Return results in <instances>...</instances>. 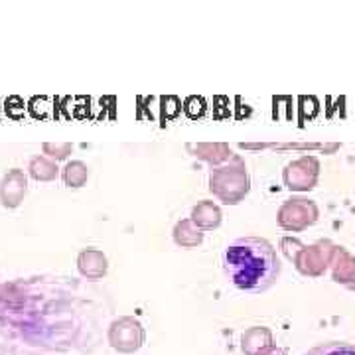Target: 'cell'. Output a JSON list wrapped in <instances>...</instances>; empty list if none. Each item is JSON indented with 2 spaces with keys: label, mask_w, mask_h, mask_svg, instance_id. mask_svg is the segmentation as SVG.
Here are the masks:
<instances>
[{
  "label": "cell",
  "mask_w": 355,
  "mask_h": 355,
  "mask_svg": "<svg viewBox=\"0 0 355 355\" xmlns=\"http://www.w3.org/2000/svg\"><path fill=\"white\" fill-rule=\"evenodd\" d=\"M42 150H44L46 158H50L53 162H60L73 153V146L69 142H44Z\"/></svg>",
  "instance_id": "16"
},
{
  "label": "cell",
  "mask_w": 355,
  "mask_h": 355,
  "mask_svg": "<svg viewBox=\"0 0 355 355\" xmlns=\"http://www.w3.org/2000/svg\"><path fill=\"white\" fill-rule=\"evenodd\" d=\"M146 340L144 328L132 316H123L114 320L109 328V343L119 354H135Z\"/></svg>",
  "instance_id": "3"
},
{
  "label": "cell",
  "mask_w": 355,
  "mask_h": 355,
  "mask_svg": "<svg viewBox=\"0 0 355 355\" xmlns=\"http://www.w3.org/2000/svg\"><path fill=\"white\" fill-rule=\"evenodd\" d=\"M28 174H30V178L38 180V182H53L55 178L60 176V168H58V162L46 158L44 154H38V156H34L30 160Z\"/></svg>",
  "instance_id": "12"
},
{
  "label": "cell",
  "mask_w": 355,
  "mask_h": 355,
  "mask_svg": "<svg viewBox=\"0 0 355 355\" xmlns=\"http://www.w3.org/2000/svg\"><path fill=\"white\" fill-rule=\"evenodd\" d=\"M304 355H355V347L343 342H328L308 349Z\"/></svg>",
  "instance_id": "15"
},
{
  "label": "cell",
  "mask_w": 355,
  "mask_h": 355,
  "mask_svg": "<svg viewBox=\"0 0 355 355\" xmlns=\"http://www.w3.org/2000/svg\"><path fill=\"white\" fill-rule=\"evenodd\" d=\"M272 347V334L265 326H253L243 334L241 349L245 355H261Z\"/></svg>",
  "instance_id": "9"
},
{
  "label": "cell",
  "mask_w": 355,
  "mask_h": 355,
  "mask_svg": "<svg viewBox=\"0 0 355 355\" xmlns=\"http://www.w3.org/2000/svg\"><path fill=\"white\" fill-rule=\"evenodd\" d=\"M261 355H288L286 349H282V347H277V345H272V347H268L266 352H263Z\"/></svg>",
  "instance_id": "17"
},
{
  "label": "cell",
  "mask_w": 355,
  "mask_h": 355,
  "mask_svg": "<svg viewBox=\"0 0 355 355\" xmlns=\"http://www.w3.org/2000/svg\"><path fill=\"white\" fill-rule=\"evenodd\" d=\"M251 190V178L247 172V166L239 156H235L231 162L217 166L209 174V191L219 202L235 205Z\"/></svg>",
  "instance_id": "2"
},
{
  "label": "cell",
  "mask_w": 355,
  "mask_h": 355,
  "mask_svg": "<svg viewBox=\"0 0 355 355\" xmlns=\"http://www.w3.org/2000/svg\"><path fill=\"white\" fill-rule=\"evenodd\" d=\"M223 268L239 291L261 294L279 280L280 259L272 243L251 235L225 247Z\"/></svg>",
  "instance_id": "1"
},
{
  "label": "cell",
  "mask_w": 355,
  "mask_h": 355,
  "mask_svg": "<svg viewBox=\"0 0 355 355\" xmlns=\"http://www.w3.org/2000/svg\"><path fill=\"white\" fill-rule=\"evenodd\" d=\"M322 243H318L314 247H306V249H300L294 261H296V266L300 272L304 275H320L322 270H326V263L328 259H324V249H320Z\"/></svg>",
  "instance_id": "10"
},
{
  "label": "cell",
  "mask_w": 355,
  "mask_h": 355,
  "mask_svg": "<svg viewBox=\"0 0 355 355\" xmlns=\"http://www.w3.org/2000/svg\"><path fill=\"white\" fill-rule=\"evenodd\" d=\"M227 150H231L227 144H200L196 148V156H200V158L207 160V162H214V164H221V162L229 160L231 156L217 153H227Z\"/></svg>",
  "instance_id": "14"
},
{
  "label": "cell",
  "mask_w": 355,
  "mask_h": 355,
  "mask_svg": "<svg viewBox=\"0 0 355 355\" xmlns=\"http://www.w3.org/2000/svg\"><path fill=\"white\" fill-rule=\"evenodd\" d=\"M62 178L67 188H81L85 186V182L89 180V168L85 162L81 160H71L64 166L62 170Z\"/></svg>",
  "instance_id": "13"
},
{
  "label": "cell",
  "mask_w": 355,
  "mask_h": 355,
  "mask_svg": "<svg viewBox=\"0 0 355 355\" xmlns=\"http://www.w3.org/2000/svg\"><path fill=\"white\" fill-rule=\"evenodd\" d=\"M28 193V176L24 170L12 168L8 170L2 182H0V202L8 209H16L20 203L24 202Z\"/></svg>",
  "instance_id": "6"
},
{
  "label": "cell",
  "mask_w": 355,
  "mask_h": 355,
  "mask_svg": "<svg viewBox=\"0 0 355 355\" xmlns=\"http://www.w3.org/2000/svg\"><path fill=\"white\" fill-rule=\"evenodd\" d=\"M318 172L320 164L314 156H302L298 160H294L284 168V184L292 191H306L312 190L318 182Z\"/></svg>",
  "instance_id": "5"
},
{
  "label": "cell",
  "mask_w": 355,
  "mask_h": 355,
  "mask_svg": "<svg viewBox=\"0 0 355 355\" xmlns=\"http://www.w3.org/2000/svg\"><path fill=\"white\" fill-rule=\"evenodd\" d=\"M318 221L316 203L304 198H291L280 205L277 223L286 231H302Z\"/></svg>",
  "instance_id": "4"
},
{
  "label": "cell",
  "mask_w": 355,
  "mask_h": 355,
  "mask_svg": "<svg viewBox=\"0 0 355 355\" xmlns=\"http://www.w3.org/2000/svg\"><path fill=\"white\" fill-rule=\"evenodd\" d=\"M174 241L184 249H193L203 243V231L196 227L191 219H182L174 227Z\"/></svg>",
  "instance_id": "11"
},
{
  "label": "cell",
  "mask_w": 355,
  "mask_h": 355,
  "mask_svg": "<svg viewBox=\"0 0 355 355\" xmlns=\"http://www.w3.org/2000/svg\"><path fill=\"white\" fill-rule=\"evenodd\" d=\"M77 268L85 279L99 280L107 275L109 261H107L103 251L89 247V249H83L81 253L77 254Z\"/></svg>",
  "instance_id": "7"
},
{
  "label": "cell",
  "mask_w": 355,
  "mask_h": 355,
  "mask_svg": "<svg viewBox=\"0 0 355 355\" xmlns=\"http://www.w3.org/2000/svg\"><path fill=\"white\" fill-rule=\"evenodd\" d=\"M190 219L198 229L211 231V229H217L221 225L223 214H221V207L217 203H214L211 200H203L198 205H193Z\"/></svg>",
  "instance_id": "8"
}]
</instances>
